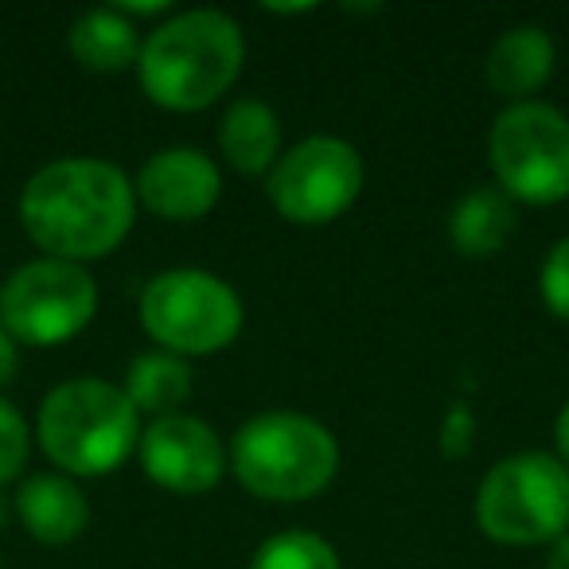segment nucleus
Returning a JSON list of instances; mask_svg holds the SVG:
<instances>
[{"instance_id": "6", "label": "nucleus", "mask_w": 569, "mask_h": 569, "mask_svg": "<svg viewBox=\"0 0 569 569\" xmlns=\"http://www.w3.org/2000/svg\"><path fill=\"white\" fill-rule=\"evenodd\" d=\"M141 325L168 356H214L242 332V301L207 269H168L144 284Z\"/></svg>"}, {"instance_id": "10", "label": "nucleus", "mask_w": 569, "mask_h": 569, "mask_svg": "<svg viewBox=\"0 0 569 569\" xmlns=\"http://www.w3.org/2000/svg\"><path fill=\"white\" fill-rule=\"evenodd\" d=\"M144 476L176 496H203L222 480V445L207 421L191 413L157 418L141 433Z\"/></svg>"}, {"instance_id": "22", "label": "nucleus", "mask_w": 569, "mask_h": 569, "mask_svg": "<svg viewBox=\"0 0 569 569\" xmlns=\"http://www.w3.org/2000/svg\"><path fill=\"white\" fill-rule=\"evenodd\" d=\"M553 441H558V452H561V465L569 468V402L561 406V413H558V421H553Z\"/></svg>"}, {"instance_id": "15", "label": "nucleus", "mask_w": 569, "mask_h": 569, "mask_svg": "<svg viewBox=\"0 0 569 569\" xmlns=\"http://www.w3.org/2000/svg\"><path fill=\"white\" fill-rule=\"evenodd\" d=\"M67 48H71L74 63L87 71L121 74L141 59V36H137L133 20L121 17L118 9H94L71 24Z\"/></svg>"}, {"instance_id": "19", "label": "nucleus", "mask_w": 569, "mask_h": 569, "mask_svg": "<svg viewBox=\"0 0 569 569\" xmlns=\"http://www.w3.org/2000/svg\"><path fill=\"white\" fill-rule=\"evenodd\" d=\"M32 449V433H28V421L12 410L4 398H0V483H9L20 476Z\"/></svg>"}, {"instance_id": "2", "label": "nucleus", "mask_w": 569, "mask_h": 569, "mask_svg": "<svg viewBox=\"0 0 569 569\" xmlns=\"http://www.w3.org/2000/svg\"><path fill=\"white\" fill-rule=\"evenodd\" d=\"M242 28L214 9L180 12L141 43L137 74L144 94L176 113L214 106L242 74Z\"/></svg>"}, {"instance_id": "3", "label": "nucleus", "mask_w": 569, "mask_h": 569, "mask_svg": "<svg viewBox=\"0 0 569 569\" xmlns=\"http://www.w3.org/2000/svg\"><path fill=\"white\" fill-rule=\"evenodd\" d=\"M230 468L258 499L301 503L336 480L340 445L317 418L273 410L238 429L230 445Z\"/></svg>"}, {"instance_id": "1", "label": "nucleus", "mask_w": 569, "mask_h": 569, "mask_svg": "<svg viewBox=\"0 0 569 569\" xmlns=\"http://www.w3.org/2000/svg\"><path fill=\"white\" fill-rule=\"evenodd\" d=\"M137 191L110 160L67 157L43 164L20 196V222L48 258H106L133 230Z\"/></svg>"}, {"instance_id": "4", "label": "nucleus", "mask_w": 569, "mask_h": 569, "mask_svg": "<svg viewBox=\"0 0 569 569\" xmlns=\"http://www.w3.org/2000/svg\"><path fill=\"white\" fill-rule=\"evenodd\" d=\"M40 445L63 472L106 476L141 445V413L113 382H59L40 406Z\"/></svg>"}, {"instance_id": "8", "label": "nucleus", "mask_w": 569, "mask_h": 569, "mask_svg": "<svg viewBox=\"0 0 569 569\" xmlns=\"http://www.w3.org/2000/svg\"><path fill=\"white\" fill-rule=\"evenodd\" d=\"M98 312V284L74 261L36 258L0 284V328L17 343L56 348L82 332Z\"/></svg>"}, {"instance_id": "9", "label": "nucleus", "mask_w": 569, "mask_h": 569, "mask_svg": "<svg viewBox=\"0 0 569 569\" xmlns=\"http://www.w3.org/2000/svg\"><path fill=\"white\" fill-rule=\"evenodd\" d=\"M269 203L297 227H325L340 219L363 191V160L340 137H309L269 168Z\"/></svg>"}, {"instance_id": "24", "label": "nucleus", "mask_w": 569, "mask_h": 569, "mask_svg": "<svg viewBox=\"0 0 569 569\" xmlns=\"http://www.w3.org/2000/svg\"><path fill=\"white\" fill-rule=\"evenodd\" d=\"M9 519V503H4V496H0V522Z\"/></svg>"}, {"instance_id": "5", "label": "nucleus", "mask_w": 569, "mask_h": 569, "mask_svg": "<svg viewBox=\"0 0 569 569\" xmlns=\"http://www.w3.org/2000/svg\"><path fill=\"white\" fill-rule=\"evenodd\" d=\"M476 522L491 542L538 546L569 530V468L550 452H519L483 476Z\"/></svg>"}, {"instance_id": "20", "label": "nucleus", "mask_w": 569, "mask_h": 569, "mask_svg": "<svg viewBox=\"0 0 569 569\" xmlns=\"http://www.w3.org/2000/svg\"><path fill=\"white\" fill-rule=\"evenodd\" d=\"M542 301L558 320H569V238H561L542 261Z\"/></svg>"}, {"instance_id": "7", "label": "nucleus", "mask_w": 569, "mask_h": 569, "mask_svg": "<svg viewBox=\"0 0 569 569\" xmlns=\"http://www.w3.org/2000/svg\"><path fill=\"white\" fill-rule=\"evenodd\" d=\"M499 191L519 203L550 207L569 196V118L546 102H511L488 137Z\"/></svg>"}, {"instance_id": "11", "label": "nucleus", "mask_w": 569, "mask_h": 569, "mask_svg": "<svg viewBox=\"0 0 569 569\" xmlns=\"http://www.w3.org/2000/svg\"><path fill=\"white\" fill-rule=\"evenodd\" d=\"M133 191L152 214L168 222H196L214 211L222 196V176L214 160L199 149H164L144 160Z\"/></svg>"}, {"instance_id": "12", "label": "nucleus", "mask_w": 569, "mask_h": 569, "mask_svg": "<svg viewBox=\"0 0 569 569\" xmlns=\"http://www.w3.org/2000/svg\"><path fill=\"white\" fill-rule=\"evenodd\" d=\"M17 515L36 542L67 546L87 530L90 503L79 483L67 476H32L17 491Z\"/></svg>"}, {"instance_id": "13", "label": "nucleus", "mask_w": 569, "mask_h": 569, "mask_svg": "<svg viewBox=\"0 0 569 569\" xmlns=\"http://www.w3.org/2000/svg\"><path fill=\"white\" fill-rule=\"evenodd\" d=\"M553 40L535 24H522L503 32L491 43L488 56V82L496 94L511 98V102H530L535 90L546 87V79L553 74Z\"/></svg>"}, {"instance_id": "17", "label": "nucleus", "mask_w": 569, "mask_h": 569, "mask_svg": "<svg viewBox=\"0 0 569 569\" xmlns=\"http://www.w3.org/2000/svg\"><path fill=\"white\" fill-rule=\"evenodd\" d=\"M137 413H152L168 418V413H180V406L191 395V367L180 356H168V351H149V356H137L133 367L126 375V387Z\"/></svg>"}, {"instance_id": "21", "label": "nucleus", "mask_w": 569, "mask_h": 569, "mask_svg": "<svg viewBox=\"0 0 569 569\" xmlns=\"http://www.w3.org/2000/svg\"><path fill=\"white\" fill-rule=\"evenodd\" d=\"M17 367H20V348H17V340L0 328V387L17 379Z\"/></svg>"}, {"instance_id": "16", "label": "nucleus", "mask_w": 569, "mask_h": 569, "mask_svg": "<svg viewBox=\"0 0 569 569\" xmlns=\"http://www.w3.org/2000/svg\"><path fill=\"white\" fill-rule=\"evenodd\" d=\"M515 230V199H507L499 188H476L457 203L449 219V234L465 258H491L503 250V242Z\"/></svg>"}, {"instance_id": "18", "label": "nucleus", "mask_w": 569, "mask_h": 569, "mask_svg": "<svg viewBox=\"0 0 569 569\" xmlns=\"http://www.w3.org/2000/svg\"><path fill=\"white\" fill-rule=\"evenodd\" d=\"M250 569H340V553L312 530H284L261 542Z\"/></svg>"}, {"instance_id": "14", "label": "nucleus", "mask_w": 569, "mask_h": 569, "mask_svg": "<svg viewBox=\"0 0 569 569\" xmlns=\"http://www.w3.org/2000/svg\"><path fill=\"white\" fill-rule=\"evenodd\" d=\"M219 149L227 164L242 176L269 172L277 164V152H281V121L261 98H238L222 113Z\"/></svg>"}, {"instance_id": "23", "label": "nucleus", "mask_w": 569, "mask_h": 569, "mask_svg": "<svg viewBox=\"0 0 569 569\" xmlns=\"http://www.w3.org/2000/svg\"><path fill=\"white\" fill-rule=\"evenodd\" d=\"M550 569H569V530L550 542Z\"/></svg>"}]
</instances>
